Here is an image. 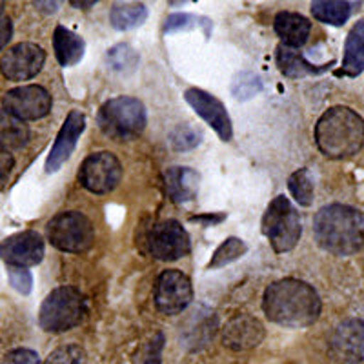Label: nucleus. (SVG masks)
<instances>
[{
	"instance_id": "2f4dec72",
	"label": "nucleus",
	"mask_w": 364,
	"mask_h": 364,
	"mask_svg": "<svg viewBox=\"0 0 364 364\" xmlns=\"http://www.w3.org/2000/svg\"><path fill=\"white\" fill-rule=\"evenodd\" d=\"M200 18L191 13H173L166 18L164 22V33H177V31H191V29L199 28L203 22Z\"/></svg>"
},
{
	"instance_id": "9b49d317",
	"label": "nucleus",
	"mask_w": 364,
	"mask_h": 364,
	"mask_svg": "<svg viewBox=\"0 0 364 364\" xmlns=\"http://www.w3.org/2000/svg\"><path fill=\"white\" fill-rule=\"evenodd\" d=\"M4 112L18 120H37L51 112V95L42 86H21L9 90L2 99Z\"/></svg>"
},
{
	"instance_id": "473e14b6",
	"label": "nucleus",
	"mask_w": 364,
	"mask_h": 364,
	"mask_svg": "<svg viewBox=\"0 0 364 364\" xmlns=\"http://www.w3.org/2000/svg\"><path fill=\"white\" fill-rule=\"evenodd\" d=\"M8 277L11 286L18 291V294H31V288H33V275H31V272H29L28 268H15V266H9Z\"/></svg>"
},
{
	"instance_id": "1a4fd4ad",
	"label": "nucleus",
	"mask_w": 364,
	"mask_h": 364,
	"mask_svg": "<svg viewBox=\"0 0 364 364\" xmlns=\"http://www.w3.org/2000/svg\"><path fill=\"white\" fill-rule=\"evenodd\" d=\"M149 253L159 261H178L191 250L190 235L178 220L168 219L155 224L148 237Z\"/></svg>"
},
{
	"instance_id": "c756f323",
	"label": "nucleus",
	"mask_w": 364,
	"mask_h": 364,
	"mask_svg": "<svg viewBox=\"0 0 364 364\" xmlns=\"http://www.w3.org/2000/svg\"><path fill=\"white\" fill-rule=\"evenodd\" d=\"M171 146L178 151H186V149H193L200 144L203 141V133L199 129L191 128L188 124H182L171 133Z\"/></svg>"
},
{
	"instance_id": "20e7f679",
	"label": "nucleus",
	"mask_w": 364,
	"mask_h": 364,
	"mask_svg": "<svg viewBox=\"0 0 364 364\" xmlns=\"http://www.w3.org/2000/svg\"><path fill=\"white\" fill-rule=\"evenodd\" d=\"M97 124L106 136L117 142H126L142 135L148 124V115L141 100L120 95L100 106Z\"/></svg>"
},
{
	"instance_id": "f3484780",
	"label": "nucleus",
	"mask_w": 364,
	"mask_h": 364,
	"mask_svg": "<svg viewBox=\"0 0 364 364\" xmlns=\"http://www.w3.org/2000/svg\"><path fill=\"white\" fill-rule=\"evenodd\" d=\"M331 344L337 352L350 360L364 359V321L348 318L337 326Z\"/></svg>"
},
{
	"instance_id": "2eb2a0df",
	"label": "nucleus",
	"mask_w": 364,
	"mask_h": 364,
	"mask_svg": "<svg viewBox=\"0 0 364 364\" xmlns=\"http://www.w3.org/2000/svg\"><path fill=\"white\" fill-rule=\"evenodd\" d=\"M84 128H86V117H84V113H80L79 109H71L68 113L66 120H64L63 128L58 132L57 139H55V144L51 148L50 155L46 159V171L48 173H55V171L60 170L64 162L71 157Z\"/></svg>"
},
{
	"instance_id": "c9c22d12",
	"label": "nucleus",
	"mask_w": 364,
	"mask_h": 364,
	"mask_svg": "<svg viewBox=\"0 0 364 364\" xmlns=\"http://www.w3.org/2000/svg\"><path fill=\"white\" fill-rule=\"evenodd\" d=\"M13 164H15V161H13L11 155L0 154V190L6 186V182H8V178H9V173H11V170H13Z\"/></svg>"
},
{
	"instance_id": "ddd939ff",
	"label": "nucleus",
	"mask_w": 364,
	"mask_h": 364,
	"mask_svg": "<svg viewBox=\"0 0 364 364\" xmlns=\"http://www.w3.org/2000/svg\"><path fill=\"white\" fill-rule=\"evenodd\" d=\"M0 259L8 266L29 268L44 259V240L37 232H21L0 242Z\"/></svg>"
},
{
	"instance_id": "6e6552de",
	"label": "nucleus",
	"mask_w": 364,
	"mask_h": 364,
	"mask_svg": "<svg viewBox=\"0 0 364 364\" xmlns=\"http://www.w3.org/2000/svg\"><path fill=\"white\" fill-rule=\"evenodd\" d=\"M122 178V164L112 151H97L84 159L79 170V182L97 195L109 193Z\"/></svg>"
},
{
	"instance_id": "a878e982",
	"label": "nucleus",
	"mask_w": 364,
	"mask_h": 364,
	"mask_svg": "<svg viewBox=\"0 0 364 364\" xmlns=\"http://www.w3.org/2000/svg\"><path fill=\"white\" fill-rule=\"evenodd\" d=\"M288 190H290L291 197L299 203V206H311L314 203V177H311L308 168H301V170L294 171L288 178Z\"/></svg>"
},
{
	"instance_id": "6ab92c4d",
	"label": "nucleus",
	"mask_w": 364,
	"mask_h": 364,
	"mask_svg": "<svg viewBox=\"0 0 364 364\" xmlns=\"http://www.w3.org/2000/svg\"><path fill=\"white\" fill-rule=\"evenodd\" d=\"M273 28H275L277 37L282 41V46L295 48V50L306 44L311 31L310 21L294 11L277 13L275 22H273Z\"/></svg>"
},
{
	"instance_id": "bb28decb",
	"label": "nucleus",
	"mask_w": 364,
	"mask_h": 364,
	"mask_svg": "<svg viewBox=\"0 0 364 364\" xmlns=\"http://www.w3.org/2000/svg\"><path fill=\"white\" fill-rule=\"evenodd\" d=\"M248 252V246H246L245 240L237 239V237H230L215 250V253L211 255V261L208 262V268L210 269H219L224 266L232 264L237 259L245 257Z\"/></svg>"
},
{
	"instance_id": "58836bf2",
	"label": "nucleus",
	"mask_w": 364,
	"mask_h": 364,
	"mask_svg": "<svg viewBox=\"0 0 364 364\" xmlns=\"http://www.w3.org/2000/svg\"><path fill=\"white\" fill-rule=\"evenodd\" d=\"M71 6H75V8H82V9H86V6H95V2H71Z\"/></svg>"
},
{
	"instance_id": "f257e3e1",
	"label": "nucleus",
	"mask_w": 364,
	"mask_h": 364,
	"mask_svg": "<svg viewBox=\"0 0 364 364\" xmlns=\"http://www.w3.org/2000/svg\"><path fill=\"white\" fill-rule=\"evenodd\" d=\"M262 310L269 323L282 328H308L323 310L321 297L314 286L299 279H281L266 288Z\"/></svg>"
},
{
	"instance_id": "c85d7f7f",
	"label": "nucleus",
	"mask_w": 364,
	"mask_h": 364,
	"mask_svg": "<svg viewBox=\"0 0 364 364\" xmlns=\"http://www.w3.org/2000/svg\"><path fill=\"white\" fill-rule=\"evenodd\" d=\"M262 91V80L255 73L242 71L233 79L232 93L237 100H248Z\"/></svg>"
},
{
	"instance_id": "4c0bfd02",
	"label": "nucleus",
	"mask_w": 364,
	"mask_h": 364,
	"mask_svg": "<svg viewBox=\"0 0 364 364\" xmlns=\"http://www.w3.org/2000/svg\"><path fill=\"white\" fill-rule=\"evenodd\" d=\"M226 219V215L224 213H219V215H204V217H191L190 220H197V223H206V226H211V224H217L220 223V220Z\"/></svg>"
},
{
	"instance_id": "f8f14e48",
	"label": "nucleus",
	"mask_w": 364,
	"mask_h": 364,
	"mask_svg": "<svg viewBox=\"0 0 364 364\" xmlns=\"http://www.w3.org/2000/svg\"><path fill=\"white\" fill-rule=\"evenodd\" d=\"M46 60V53L41 46L31 44V42H21L13 46L2 55L0 60V71L8 80H29L37 77L42 70Z\"/></svg>"
},
{
	"instance_id": "f03ea898",
	"label": "nucleus",
	"mask_w": 364,
	"mask_h": 364,
	"mask_svg": "<svg viewBox=\"0 0 364 364\" xmlns=\"http://www.w3.org/2000/svg\"><path fill=\"white\" fill-rule=\"evenodd\" d=\"M314 235L324 252L341 257L353 255L364 248V217L355 208L330 204L317 211Z\"/></svg>"
},
{
	"instance_id": "4be33fe9",
	"label": "nucleus",
	"mask_w": 364,
	"mask_h": 364,
	"mask_svg": "<svg viewBox=\"0 0 364 364\" xmlns=\"http://www.w3.org/2000/svg\"><path fill=\"white\" fill-rule=\"evenodd\" d=\"M29 139V129L24 120L0 109V154H11L24 148Z\"/></svg>"
},
{
	"instance_id": "39448f33",
	"label": "nucleus",
	"mask_w": 364,
	"mask_h": 364,
	"mask_svg": "<svg viewBox=\"0 0 364 364\" xmlns=\"http://www.w3.org/2000/svg\"><path fill=\"white\" fill-rule=\"evenodd\" d=\"M87 314L86 297L73 286L55 288L38 310V324L48 333H63L73 330Z\"/></svg>"
},
{
	"instance_id": "e433bc0d",
	"label": "nucleus",
	"mask_w": 364,
	"mask_h": 364,
	"mask_svg": "<svg viewBox=\"0 0 364 364\" xmlns=\"http://www.w3.org/2000/svg\"><path fill=\"white\" fill-rule=\"evenodd\" d=\"M11 33H13L11 21H9V17L2 15V17H0V51L4 50L6 46H8L9 38H11Z\"/></svg>"
},
{
	"instance_id": "cd10ccee",
	"label": "nucleus",
	"mask_w": 364,
	"mask_h": 364,
	"mask_svg": "<svg viewBox=\"0 0 364 364\" xmlns=\"http://www.w3.org/2000/svg\"><path fill=\"white\" fill-rule=\"evenodd\" d=\"M109 66L120 73H132L139 66V55L129 44H117L108 51Z\"/></svg>"
},
{
	"instance_id": "a211bd4d",
	"label": "nucleus",
	"mask_w": 364,
	"mask_h": 364,
	"mask_svg": "<svg viewBox=\"0 0 364 364\" xmlns=\"http://www.w3.org/2000/svg\"><path fill=\"white\" fill-rule=\"evenodd\" d=\"M200 175L186 166H173L164 173L166 191L173 203H190L199 193Z\"/></svg>"
},
{
	"instance_id": "ea45409f",
	"label": "nucleus",
	"mask_w": 364,
	"mask_h": 364,
	"mask_svg": "<svg viewBox=\"0 0 364 364\" xmlns=\"http://www.w3.org/2000/svg\"><path fill=\"white\" fill-rule=\"evenodd\" d=\"M4 2H0V17H2V15H4Z\"/></svg>"
},
{
	"instance_id": "4468645a",
	"label": "nucleus",
	"mask_w": 364,
	"mask_h": 364,
	"mask_svg": "<svg viewBox=\"0 0 364 364\" xmlns=\"http://www.w3.org/2000/svg\"><path fill=\"white\" fill-rule=\"evenodd\" d=\"M184 99L190 104L193 112L206 120L211 128L215 129L217 135L220 136V141L228 142L232 141L233 136V126L232 119L228 115L224 104L220 102L217 97H213L208 91L199 90V87H190L184 93Z\"/></svg>"
},
{
	"instance_id": "423d86ee",
	"label": "nucleus",
	"mask_w": 364,
	"mask_h": 364,
	"mask_svg": "<svg viewBox=\"0 0 364 364\" xmlns=\"http://www.w3.org/2000/svg\"><path fill=\"white\" fill-rule=\"evenodd\" d=\"M261 230L275 253L291 252L299 245L302 233V223L299 211L288 197L277 195L266 208L262 215Z\"/></svg>"
},
{
	"instance_id": "aec40b11",
	"label": "nucleus",
	"mask_w": 364,
	"mask_h": 364,
	"mask_svg": "<svg viewBox=\"0 0 364 364\" xmlns=\"http://www.w3.org/2000/svg\"><path fill=\"white\" fill-rule=\"evenodd\" d=\"M53 50L58 64L64 68H71L79 64L86 51V42L82 37L73 33L64 26H57L53 33Z\"/></svg>"
},
{
	"instance_id": "b1692460",
	"label": "nucleus",
	"mask_w": 364,
	"mask_h": 364,
	"mask_svg": "<svg viewBox=\"0 0 364 364\" xmlns=\"http://www.w3.org/2000/svg\"><path fill=\"white\" fill-rule=\"evenodd\" d=\"M311 15L324 24L343 26L352 15V4L344 0H315L311 2Z\"/></svg>"
},
{
	"instance_id": "5701e85b",
	"label": "nucleus",
	"mask_w": 364,
	"mask_h": 364,
	"mask_svg": "<svg viewBox=\"0 0 364 364\" xmlns=\"http://www.w3.org/2000/svg\"><path fill=\"white\" fill-rule=\"evenodd\" d=\"M277 66L281 73L290 79H302L306 75H315L326 70V68H315L314 64L308 63L301 51L282 44L277 48Z\"/></svg>"
},
{
	"instance_id": "7ed1b4c3",
	"label": "nucleus",
	"mask_w": 364,
	"mask_h": 364,
	"mask_svg": "<svg viewBox=\"0 0 364 364\" xmlns=\"http://www.w3.org/2000/svg\"><path fill=\"white\" fill-rule=\"evenodd\" d=\"M315 142L326 157H352L364 146V119L353 109L333 106L317 120Z\"/></svg>"
},
{
	"instance_id": "0eeeda50",
	"label": "nucleus",
	"mask_w": 364,
	"mask_h": 364,
	"mask_svg": "<svg viewBox=\"0 0 364 364\" xmlns=\"http://www.w3.org/2000/svg\"><path fill=\"white\" fill-rule=\"evenodd\" d=\"M48 239L60 252L84 253L93 246L95 228L80 211H63L48 223Z\"/></svg>"
},
{
	"instance_id": "9d476101",
	"label": "nucleus",
	"mask_w": 364,
	"mask_h": 364,
	"mask_svg": "<svg viewBox=\"0 0 364 364\" xmlns=\"http://www.w3.org/2000/svg\"><path fill=\"white\" fill-rule=\"evenodd\" d=\"M193 301V286L178 269H166L155 286V306L164 315H178Z\"/></svg>"
},
{
	"instance_id": "393cba45",
	"label": "nucleus",
	"mask_w": 364,
	"mask_h": 364,
	"mask_svg": "<svg viewBox=\"0 0 364 364\" xmlns=\"http://www.w3.org/2000/svg\"><path fill=\"white\" fill-rule=\"evenodd\" d=\"M148 18V8L144 4H115L109 11V22L119 31L139 28Z\"/></svg>"
},
{
	"instance_id": "dca6fc26",
	"label": "nucleus",
	"mask_w": 364,
	"mask_h": 364,
	"mask_svg": "<svg viewBox=\"0 0 364 364\" xmlns=\"http://www.w3.org/2000/svg\"><path fill=\"white\" fill-rule=\"evenodd\" d=\"M264 339V326L261 321L248 314H239L230 318L223 330L224 346L233 352H245L259 346Z\"/></svg>"
},
{
	"instance_id": "7c9ffc66",
	"label": "nucleus",
	"mask_w": 364,
	"mask_h": 364,
	"mask_svg": "<svg viewBox=\"0 0 364 364\" xmlns=\"http://www.w3.org/2000/svg\"><path fill=\"white\" fill-rule=\"evenodd\" d=\"M84 360H86V353L82 348L77 344H66L51 352L44 364H84Z\"/></svg>"
},
{
	"instance_id": "412c9836",
	"label": "nucleus",
	"mask_w": 364,
	"mask_h": 364,
	"mask_svg": "<svg viewBox=\"0 0 364 364\" xmlns=\"http://www.w3.org/2000/svg\"><path fill=\"white\" fill-rule=\"evenodd\" d=\"M364 71V21H359L348 33L344 44V60L337 75L357 77Z\"/></svg>"
},
{
	"instance_id": "72a5a7b5",
	"label": "nucleus",
	"mask_w": 364,
	"mask_h": 364,
	"mask_svg": "<svg viewBox=\"0 0 364 364\" xmlns=\"http://www.w3.org/2000/svg\"><path fill=\"white\" fill-rule=\"evenodd\" d=\"M4 364H41V359H38V353L33 352V350L18 348V350H13L6 355Z\"/></svg>"
},
{
	"instance_id": "f704fd0d",
	"label": "nucleus",
	"mask_w": 364,
	"mask_h": 364,
	"mask_svg": "<svg viewBox=\"0 0 364 364\" xmlns=\"http://www.w3.org/2000/svg\"><path fill=\"white\" fill-rule=\"evenodd\" d=\"M162 341H164V337H162L161 333L151 341V344H149V352L142 364H162V346H164Z\"/></svg>"
}]
</instances>
